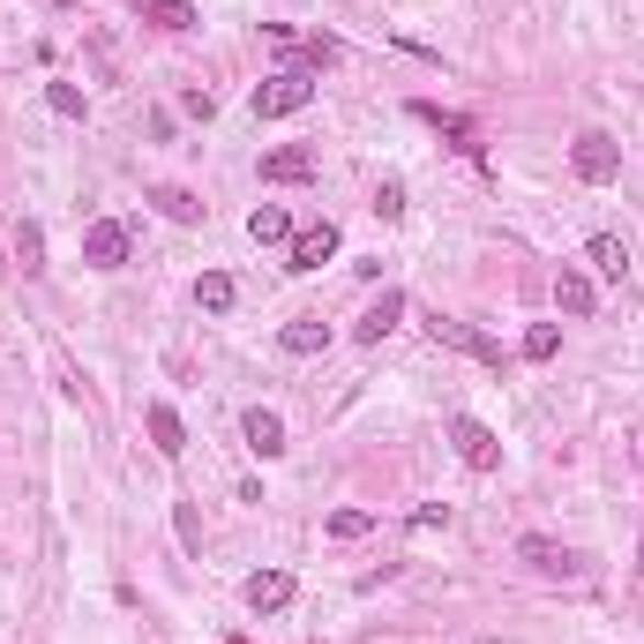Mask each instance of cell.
<instances>
[{
    "mask_svg": "<svg viewBox=\"0 0 644 644\" xmlns=\"http://www.w3.org/2000/svg\"><path fill=\"white\" fill-rule=\"evenodd\" d=\"M248 105H256V121H285V113H307V105H315V83H307L301 68H278V76L256 83Z\"/></svg>",
    "mask_w": 644,
    "mask_h": 644,
    "instance_id": "obj_1",
    "label": "cell"
},
{
    "mask_svg": "<svg viewBox=\"0 0 644 644\" xmlns=\"http://www.w3.org/2000/svg\"><path fill=\"white\" fill-rule=\"evenodd\" d=\"M569 166H577L585 188H607V180H622V143H614L607 128H585L577 143H569Z\"/></svg>",
    "mask_w": 644,
    "mask_h": 644,
    "instance_id": "obj_2",
    "label": "cell"
},
{
    "mask_svg": "<svg viewBox=\"0 0 644 644\" xmlns=\"http://www.w3.org/2000/svg\"><path fill=\"white\" fill-rule=\"evenodd\" d=\"M428 338L450 344V352H473V360H487L495 375L510 368V352H502V338H487V330H473V323H457V315H428Z\"/></svg>",
    "mask_w": 644,
    "mask_h": 644,
    "instance_id": "obj_3",
    "label": "cell"
},
{
    "mask_svg": "<svg viewBox=\"0 0 644 644\" xmlns=\"http://www.w3.org/2000/svg\"><path fill=\"white\" fill-rule=\"evenodd\" d=\"M450 442H457V457H465L473 473H502V434L487 428V420L457 413V420H450Z\"/></svg>",
    "mask_w": 644,
    "mask_h": 644,
    "instance_id": "obj_4",
    "label": "cell"
},
{
    "mask_svg": "<svg viewBox=\"0 0 644 644\" xmlns=\"http://www.w3.org/2000/svg\"><path fill=\"white\" fill-rule=\"evenodd\" d=\"M517 562H524V569H540V577H577V569H585V555H569L562 540H540V532H524V540H517Z\"/></svg>",
    "mask_w": 644,
    "mask_h": 644,
    "instance_id": "obj_5",
    "label": "cell"
},
{
    "mask_svg": "<svg viewBox=\"0 0 644 644\" xmlns=\"http://www.w3.org/2000/svg\"><path fill=\"white\" fill-rule=\"evenodd\" d=\"M83 262L90 270H121V262H128V225H121V217H98L83 233Z\"/></svg>",
    "mask_w": 644,
    "mask_h": 644,
    "instance_id": "obj_6",
    "label": "cell"
},
{
    "mask_svg": "<svg viewBox=\"0 0 644 644\" xmlns=\"http://www.w3.org/2000/svg\"><path fill=\"white\" fill-rule=\"evenodd\" d=\"M285 256H293V262H285V270H323V262L338 256V225H330V217H323V225H301Z\"/></svg>",
    "mask_w": 644,
    "mask_h": 644,
    "instance_id": "obj_7",
    "label": "cell"
},
{
    "mask_svg": "<svg viewBox=\"0 0 644 644\" xmlns=\"http://www.w3.org/2000/svg\"><path fill=\"white\" fill-rule=\"evenodd\" d=\"M413 121H428V128H442L450 143H457V150H465V158H479V166H487V143H479V128L465 121V113H442V105H428V98H420V105H413Z\"/></svg>",
    "mask_w": 644,
    "mask_h": 644,
    "instance_id": "obj_8",
    "label": "cell"
},
{
    "mask_svg": "<svg viewBox=\"0 0 644 644\" xmlns=\"http://www.w3.org/2000/svg\"><path fill=\"white\" fill-rule=\"evenodd\" d=\"M397 323H405V293H383V301H368V315L352 323V338H360V344H383Z\"/></svg>",
    "mask_w": 644,
    "mask_h": 644,
    "instance_id": "obj_9",
    "label": "cell"
},
{
    "mask_svg": "<svg viewBox=\"0 0 644 644\" xmlns=\"http://www.w3.org/2000/svg\"><path fill=\"white\" fill-rule=\"evenodd\" d=\"M592 301H600V293H592V278H585L577 262H562V270H555V307L585 323V315H592Z\"/></svg>",
    "mask_w": 644,
    "mask_h": 644,
    "instance_id": "obj_10",
    "label": "cell"
},
{
    "mask_svg": "<svg viewBox=\"0 0 644 644\" xmlns=\"http://www.w3.org/2000/svg\"><path fill=\"white\" fill-rule=\"evenodd\" d=\"M240 600L256 607V614H278V607H293V577H285V569H256Z\"/></svg>",
    "mask_w": 644,
    "mask_h": 644,
    "instance_id": "obj_11",
    "label": "cell"
},
{
    "mask_svg": "<svg viewBox=\"0 0 644 644\" xmlns=\"http://www.w3.org/2000/svg\"><path fill=\"white\" fill-rule=\"evenodd\" d=\"M585 262H592L600 278H614V285H622V278H630V240H622V233H592Z\"/></svg>",
    "mask_w": 644,
    "mask_h": 644,
    "instance_id": "obj_12",
    "label": "cell"
},
{
    "mask_svg": "<svg viewBox=\"0 0 644 644\" xmlns=\"http://www.w3.org/2000/svg\"><path fill=\"white\" fill-rule=\"evenodd\" d=\"M240 434H248V450H256V457H285V420H278V413H248V420H240Z\"/></svg>",
    "mask_w": 644,
    "mask_h": 644,
    "instance_id": "obj_13",
    "label": "cell"
},
{
    "mask_svg": "<svg viewBox=\"0 0 644 644\" xmlns=\"http://www.w3.org/2000/svg\"><path fill=\"white\" fill-rule=\"evenodd\" d=\"M278 344H285L293 360H307V352H323V344H330V323H323V315H301V323H285V330H278Z\"/></svg>",
    "mask_w": 644,
    "mask_h": 644,
    "instance_id": "obj_14",
    "label": "cell"
},
{
    "mask_svg": "<svg viewBox=\"0 0 644 644\" xmlns=\"http://www.w3.org/2000/svg\"><path fill=\"white\" fill-rule=\"evenodd\" d=\"M248 240H256V248H293V217L278 211V203H262V211L248 217Z\"/></svg>",
    "mask_w": 644,
    "mask_h": 644,
    "instance_id": "obj_15",
    "label": "cell"
},
{
    "mask_svg": "<svg viewBox=\"0 0 644 644\" xmlns=\"http://www.w3.org/2000/svg\"><path fill=\"white\" fill-rule=\"evenodd\" d=\"M143 420H150V442H158V457H180V450H188V428H180V413H172V405H150Z\"/></svg>",
    "mask_w": 644,
    "mask_h": 644,
    "instance_id": "obj_16",
    "label": "cell"
},
{
    "mask_svg": "<svg viewBox=\"0 0 644 644\" xmlns=\"http://www.w3.org/2000/svg\"><path fill=\"white\" fill-rule=\"evenodd\" d=\"M262 180H315V150H301V143L293 150H270L262 158Z\"/></svg>",
    "mask_w": 644,
    "mask_h": 644,
    "instance_id": "obj_17",
    "label": "cell"
},
{
    "mask_svg": "<svg viewBox=\"0 0 644 644\" xmlns=\"http://www.w3.org/2000/svg\"><path fill=\"white\" fill-rule=\"evenodd\" d=\"M15 270H23V278H38L45 270V233L31 225V217H15Z\"/></svg>",
    "mask_w": 644,
    "mask_h": 644,
    "instance_id": "obj_18",
    "label": "cell"
},
{
    "mask_svg": "<svg viewBox=\"0 0 644 644\" xmlns=\"http://www.w3.org/2000/svg\"><path fill=\"white\" fill-rule=\"evenodd\" d=\"M143 8V23H158V31H195V8L188 0H135Z\"/></svg>",
    "mask_w": 644,
    "mask_h": 644,
    "instance_id": "obj_19",
    "label": "cell"
},
{
    "mask_svg": "<svg viewBox=\"0 0 644 644\" xmlns=\"http://www.w3.org/2000/svg\"><path fill=\"white\" fill-rule=\"evenodd\" d=\"M150 203H158V217H172V225H195V217H203V203H195L188 188H150Z\"/></svg>",
    "mask_w": 644,
    "mask_h": 644,
    "instance_id": "obj_20",
    "label": "cell"
},
{
    "mask_svg": "<svg viewBox=\"0 0 644 644\" xmlns=\"http://www.w3.org/2000/svg\"><path fill=\"white\" fill-rule=\"evenodd\" d=\"M195 307H203V315H225V307H233V278H225V270H203V278H195Z\"/></svg>",
    "mask_w": 644,
    "mask_h": 644,
    "instance_id": "obj_21",
    "label": "cell"
},
{
    "mask_svg": "<svg viewBox=\"0 0 644 644\" xmlns=\"http://www.w3.org/2000/svg\"><path fill=\"white\" fill-rule=\"evenodd\" d=\"M323 532H330V540H368V532H375V510H338Z\"/></svg>",
    "mask_w": 644,
    "mask_h": 644,
    "instance_id": "obj_22",
    "label": "cell"
},
{
    "mask_svg": "<svg viewBox=\"0 0 644 644\" xmlns=\"http://www.w3.org/2000/svg\"><path fill=\"white\" fill-rule=\"evenodd\" d=\"M45 105H53L60 121H83V113H90V105H83V90H76V83H45Z\"/></svg>",
    "mask_w": 644,
    "mask_h": 644,
    "instance_id": "obj_23",
    "label": "cell"
},
{
    "mask_svg": "<svg viewBox=\"0 0 644 644\" xmlns=\"http://www.w3.org/2000/svg\"><path fill=\"white\" fill-rule=\"evenodd\" d=\"M555 352H562L555 323H532V330H524V360H555Z\"/></svg>",
    "mask_w": 644,
    "mask_h": 644,
    "instance_id": "obj_24",
    "label": "cell"
},
{
    "mask_svg": "<svg viewBox=\"0 0 644 644\" xmlns=\"http://www.w3.org/2000/svg\"><path fill=\"white\" fill-rule=\"evenodd\" d=\"M172 524H180V547H188V555H203V517L180 502V510H172Z\"/></svg>",
    "mask_w": 644,
    "mask_h": 644,
    "instance_id": "obj_25",
    "label": "cell"
},
{
    "mask_svg": "<svg viewBox=\"0 0 644 644\" xmlns=\"http://www.w3.org/2000/svg\"><path fill=\"white\" fill-rule=\"evenodd\" d=\"M375 217H405V180H383L375 188Z\"/></svg>",
    "mask_w": 644,
    "mask_h": 644,
    "instance_id": "obj_26",
    "label": "cell"
},
{
    "mask_svg": "<svg viewBox=\"0 0 644 644\" xmlns=\"http://www.w3.org/2000/svg\"><path fill=\"white\" fill-rule=\"evenodd\" d=\"M450 524V502H428V510H413V532H442Z\"/></svg>",
    "mask_w": 644,
    "mask_h": 644,
    "instance_id": "obj_27",
    "label": "cell"
},
{
    "mask_svg": "<svg viewBox=\"0 0 644 644\" xmlns=\"http://www.w3.org/2000/svg\"><path fill=\"white\" fill-rule=\"evenodd\" d=\"M637 577H644V540H637Z\"/></svg>",
    "mask_w": 644,
    "mask_h": 644,
    "instance_id": "obj_28",
    "label": "cell"
},
{
    "mask_svg": "<svg viewBox=\"0 0 644 644\" xmlns=\"http://www.w3.org/2000/svg\"><path fill=\"white\" fill-rule=\"evenodd\" d=\"M53 8H76V0H53Z\"/></svg>",
    "mask_w": 644,
    "mask_h": 644,
    "instance_id": "obj_29",
    "label": "cell"
}]
</instances>
